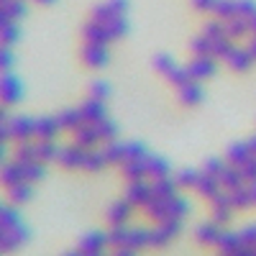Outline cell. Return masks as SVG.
I'll list each match as a JSON object with an SVG mask.
<instances>
[{"mask_svg":"<svg viewBox=\"0 0 256 256\" xmlns=\"http://www.w3.org/2000/svg\"><path fill=\"white\" fill-rule=\"evenodd\" d=\"M216 3H218V0H195V6L200 10H216Z\"/></svg>","mask_w":256,"mask_h":256,"instance_id":"6da1fadb","label":"cell"}]
</instances>
